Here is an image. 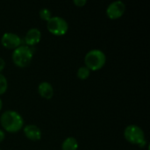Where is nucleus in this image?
Instances as JSON below:
<instances>
[{"label":"nucleus","mask_w":150,"mask_h":150,"mask_svg":"<svg viewBox=\"0 0 150 150\" xmlns=\"http://www.w3.org/2000/svg\"><path fill=\"white\" fill-rule=\"evenodd\" d=\"M0 123L5 131L10 133H16L23 127L24 120L18 112L8 110L3 112L1 115Z\"/></svg>","instance_id":"obj_1"},{"label":"nucleus","mask_w":150,"mask_h":150,"mask_svg":"<svg viewBox=\"0 0 150 150\" xmlns=\"http://www.w3.org/2000/svg\"><path fill=\"white\" fill-rule=\"evenodd\" d=\"M34 51V47H28L26 45H20L16 47L13 49L11 55L14 64L21 68L26 67L31 62Z\"/></svg>","instance_id":"obj_2"},{"label":"nucleus","mask_w":150,"mask_h":150,"mask_svg":"<svg viewBox=\"0 0 150 150\" xmlns=\"http://www.w3.org/2000/svg\"><path fill=\"white\" fill-rule=\"evenodd\" d=\"M105 62L106 55L101 49H91L84 56L85 67H87L90 70L95 71L100 69L105 65Z\"/></svg>","instance_id":"obj_3"},{"label":"nucleus","mask_w":150,"mask_h":150,"mask_svg":"<svg viewBox=\"0 0 150 150\" xmlns=\"http://www.w3.org/2000/svg\"><path fill=\"white\" fill-rule=\"evenodd\" d=\"M124 136L126 140L132 143L139 145L141 148L144 147L147 143L145 139V133L143 129L137 125H129L125 128Z\"/></svg>","instance_id":"obj_4"},{"label":"nucleus","mask_w":150,"mask_h":150,"mask_svg":"<svg viewBox=\"0 0 150 150\" xmlns=\"http://www.w3.org/2000/svg\"><path fill=\"white\" fill-rule=\"evenodd\" d=\"M47 30L57 36L64 35L69 30V24L65 18L59 16H52L51 18L47 21Z\"/></svg>","instance_id":"obj_5"},{"label":"nucleus","mask_w":150,"mask_h":150,"mask_svg":"<svg viewBox=\"0 0 150 150\" xmlns=\"http://www.w3.org/2000/svg\"><path fill=\"white\" fill-rule=\"evenodd\" d=\"M23 42L24 40L18 34L11 32H6L1 37V44L4 47L10 49H15L16 47L22 45Z\"/></svg>","instance_id":"obj_6"},{"label":"nucleus","mask_w":150,"mask_h":150,"mask_svg":"<svg viewBox=\"0 0 150 150\" xmlns=\"http://www.w3.org/2000/svg\"><path fill=\"white\" fill-rule=\"evenodd\" d=\"M126 11V4L121 0L112 2L106 8V15L112 19L120 18Z\"/></svg>","instance_id":"obj_7"},{"label":"nucleus","mask_w":150,"mask_h":150,"mask_svg":"<svg viewBox=\"0 0 150 150\" xmlns=\"http://www.w3.org/2000/svg\"><path fill=\"white\" fill-rule=\"evenodd\" d=\"M41 39V32L40 29L36 28V27H33L30 28L25 37H24V42L25 43L26 46L28 47H34L36 44H38L40 42Z\"/></svg>","instance_id":"obj_8"},{"label":"nucleus","mask_w":150,"mask_h":150,"mask_svg":"<svg viewBox=\"0 0 150 150\" xmlns=\"http://www.w3.org/2000/svg\"><path fill=\"white\" fill-rule=\"evenodd\" d=\"M25 135L31 141H40L41 139V130L36 125H26L24 127Z\"/></svg>","instance_id":"obj_9"},{"label":"nucleus","mask_w":150,"mask_h":150,"mask_svg":"<svg viewBox=\"0 0 150 150\" xmlns=\"http://www.w3.org/2000/svg\"><path fill=\"white\" fill-rule=\"evenodd\" d=\"M38 92L42 98H44L46 99H50V98H52V97L54 95V88L49 82L44 81L39 84Z\"/></svg>","instance_id":"obj_10"},{"label":"nucleus","mask_w":150,"mask_h":150,"mask_svg":"<svg viewBox=\"0 0 150 150\" xmlns=\"http://www.w3.org/2000/svg\"><path fill=\"white\" fill-rule=\"evenodd\" d=\"M77 149H78V142L75 137L70 136L66 138L62 144V150H77Z\"/></svg>","instance_id":"obj_11"},{"label":"nucleus","mask_w":150,"mask_h":150,"mask_svg":"<svg viewBox=\"0 0 150 150\" xmlns=\"http://www.w3.org/2000/svg\"><path fill=\"white\" fill-rule=\"evenodd\" d=\"M91 74V70L85 67V66H83V67H80L78 69H77V72H76V76L79 79H82V80H84V79H87L89 77Z\"/></svg>","instance_id":"obj_12"},{"label":"nucleus","mask_w":150,"mask_h":150,"mask_svg":"<svg viewBox=\"0 0 150 150\" xmlns=\"http://www.w3.org/2000/svg\"><path fill=\"white\" fill-rule=\"evenodd\" d=\"M7 88H8L7 79L3 74L0 73V95L4 94L7 91Z\"/></svg>","instance_id":"obj_13"},{"label":"nucleus","mask_w":150,"mask_h":150,"mask_svg":"<svg viewBox=\"0 0 150 150\" xmlns=\"http://www.w3.org/2000/svg\"><path fill=\"white\" fill-rule=\"evenodd\" d=\"M40 17L43 19V20H46V21H48L51 17H52V12L49 9L47 8H42L40 11Z\"/></svg>","instance_id":"obj_14"},{"label":"nucleus","mask_w":150,"mask_h":150,"mask_svg":"<svg viewBox=\"0 0 150 150\" xmlns=\"http://www.w3.org/2000/svg\"><path fill=\"white\" fill-rule=\"evenodd\" d=\"M87 3L86 0H74V4L77 6H83Z\"/></svg>","instance_id":"obj_15"},{"label":"nucleus","mask_w":150,"mask_h":150,"mask_svg":"<svg viewBox=\"0 0 150 150\" xmlns=\"http://www.w3.org/2000/svg\"><path fill=\"white\" fill-rule=\"evenodd\" d=\"M4 66H5V62H4V60L2 57H0V73H1V71L4 69Z\"/></svg>","instance_id":"obj_16"},{"label":"nucleus","mask_w":150,"mask_h":150,"mask_svg":"<svg viewBox=\"0 0 150 150\" xmlns=\"http://www.w3.org/2000/svg\"><path fill=\"white\" fill-rule=\"evenodd\" d=\"M4 137H5V134H4V132L2 129H0V142H2L4 141Z\"/></svg>","instance_id":"obj_17"},{"label":"nucleus","mask_w":150,"mask_h":150,"mask_svg":"<svg viewBox=\"0 0 150 150\" xmlns=\"http://www.w3.org/2000/svg\"><path fill=\"white\" fill-rule=\"evenodd\" d=\"M2 107H3V101H2V99L0 98V110L2 109Z\"/></svg>","instance_id":"obj_18"},{"label":"nucleus","mask_w":150,"mask_h":150,"mask_svg":"<svg viewBox=\"0 0 150 150\" xmlns=\"http://www.w3.org/2000/svg\"><path fill=\"white\" fill-rule=\"evenodd\" d=\"M0 150H1V149H0Z\"/></svg>","instance_id":"obj_19"}]
</instances>
